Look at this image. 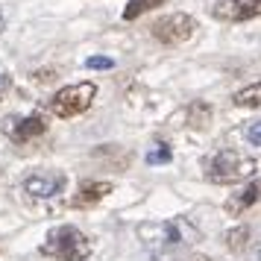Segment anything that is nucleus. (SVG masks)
Segmentation results:
<instances>
[{
    "label": "nucleus",
    "instance_id": "f257e3e1",
    "mask_svg": "<svg viewBox=\"0 0 261 261\" xmlns=\"http://www.w3.org/2000/svg\"><path fill=\"white\" fill-rule=\"evenodd\" d=\"M41 255L56 261H88L91 255V241L85 232H80L76 226L65 223L50 229L44 244H41Z\"/></svg>",
    "mask_w": 261,
    "mask_h": 261
},
{
    "label": "nucleus",
    "instance_id": "f03ea898",
    "mask_svg": "<svg viewBox=\"0 0 261 261\" xmlns=\"http://www.w3.org/2000/svg\"><path fill=\"white\" fill-rule=\"evenodd\" d=\"M255 173V162L244 155L235 147H226V150H217V153L205 162V176L214 185H235V182H244Z\"/></svg>",
    "mask_w": 261,
    "mask_h": 261
},
{
    "label": "nucleus",
    "instance_id": "7ed1b4c3",
    "mask_svg": "<svg viewBox=\"0 0 261 261\" xmlns=\"http://www.w3.org/2000/svg\"><path fill=\"white\" fill-rule=\"evenodd\" d=\"M138 238L147 247H179V244L197 241V229L185 217H173V220H165V223H141Z\"/></svg>",
    "mask_w": 261,
    "mask_h": 261
},
{
    "label": "nucleus",
    "instance_id": "20e7f679",
    "mask_svg": "<svg viewBox=\"0 0 261 261\" xmlns=\"http://www.w3.org/2000/svg\"><path fill=\"white\" fill-rule=\"evenodd\" d=\"M94 97H97V85L94 83L65 85V88H59L56 94L50 97V112H53L56 118H62V120L76 118V115L88 112V106L94 103Z\"/></svg>",
    "mask_w": 261,
    "mask_h": 261
},
{
    "label": "nucleus",
    "instance_id": "39448f33",
    "mask_svg": "<svg viewBox=\"0 0 261 261\" xmlns=\"http://www.w3.org/2000/svg\"><path fill=\"white\" fill-rule=\"evenodd\" d=\"M200 27L197 21L185 12H173V15H165V18H159L153 24V38L159 44H165V47H176L182 41H188L194 33H197Z\"/></svg>",
    "mask_w": 261,
    "mask_h": 261
},
{
    "label": "nucleus",
    "instance_id": "423d86ee",
    "mask_svg": "<svg viewBox=\"0 0 261 261\" xmlns=\"http://www.w3.org/2000/svg\"><path fill=\"white\" fill-rule=\"evenodd\" d=\"M68 185V176L62 170H33L24 179V194H30L33 200H53L59 197Z\"/></svg>",
    "mask_w": 261,
    "mask_h": 261
},
{
    "label": "nucleus",
    "instance_id": "0eeeda50",
    "mask_svg": "<svg viewBox=\"0 0 261 261\" xmlns=\"http://www.w3.org/2000/svg\"><path fill=\"white\" fill-rule=\"evenodd\" d=\"M212 15L226 24H244L252 18H261V0H217Z\"/></svg>",
    "mask_w": 261,
    "mask_h": 261
},
{
    "label": "nucleus",
    "instance_id": "6e6552de",
    "mask_svg": "<svg viewBox=\"0 0 261 261\" xmlns=\"http://www.w3.org/2000/svg\"><path fill=\"white\" fill-rule=\"evenodd\" d=\"M44 132H47V120L38 112L27 115V118H6V123H3V135L15 144H27L38 135H44Z\"/></svg>",
    "mask_w": 261,
    "mask_h": 261
},
{
    "label": "nucleus",
    "instance_id": "1a4fd4ad",
    "mask_svg": "<svg viewBox=\"0 0 261 261\" xmlns=\"http://www.w3.org/2000/svg\"><path fill=\"white\" fill-rule=\"evenodd\" d=\"M112 191H115V185L106 182V179H85V182H80V191L73 194L71 205L73 208H91V205H97L103 197H109Z\"/></svg>",
    "mask_w": 261,
    "mask_h": 261
},
{
    "label": "nucleus",
    "instance_id": "9d476101",
    "mask_svg": "<svg viewBox=\"0 0 261 261\" xmlns=\"http://www.w3.org/2000/svg\"><path fill=\"white\" fill-rule=\"evenodd\" d=\"M258 200H261V179H252V182L244 185L241 191L229 194V200L223 202V212L229 214V217H241V214L247 212V208H252Z\"/></svg>",
    "mask_w": 261,
    "mask_h": 261
},
{
    "label": "nucleus",
    "instance_id": "9b49d317",
    "mask_svg": "<svg viewBox=\"0 0 261 261\" xmlns=\"http://www.w3.org/2000/svg\"><path fill=\"white\" fill-rule=\"evenodd\" d=\"M182 123L188 129H205L212 123V106L205 100H194L188 106L182 109Z\"/></svg>",
    "mask_w": 261,
    "mask_h": 261
},
{
    "label": "nucleus",
    "instance_id": "f8f14e48",
    "mask_svg": "<svg viewBox=\"0 0 261 261\" xmlns=\"http://www.w3.org/2000/svg\"><path fill=\"white\" fill-rule=\"evenodd\" d=\"M232 103L241 109H261V83H252L232 94Z\"/></svg>",
    "mask_w": 261,
    "mask_h": 261
},
{
    "label": "nucleus",
    "instance_id": "ddd939ff",
    "mask_svg": "<svg viewBox=\"0 0 261 261\" xmlns=\"http://www.w3.org/2000/svg\"><path fill=\"white\" fill-rule=\"evenodd\" d=\"M223 241H226V249L229 252H244L249 244V229L247 226H235V229H229L223 235Z\"/></svg>",
    "mask_w": 261,
    "mask_h": 261
},
{
    "label": "nucleus",
    "instance_id": "4468645a",
    "mask_svg": "<svg viewBox=\"0 0 261 261\" xmlns=\"http://www.w3.org/2000/svg\"><path fill=\"white\" fill-rule=\"evenodd\" d=\"M162 3H167V0H129L126 9H123V21H135V18H141L144 12H150Z\"/></svg>",
    "mask_w": 261,
    "mask_h": 261
},
{
    "label": "nucleus",
    "instance_id": "2eb2a0df",
    "mask_svg": "<svg viewBox=\"0 0 261 261\" xmlns=\"http://www.w3.org/2000/svg\"><path fill=\"white\" fill-rule=\"evenodd\" d=\"M170 159H173V150L167 144H155V150L147 153V165H167Z\"/></svg>",
    "mask_w": 261,
    "mask_h": 261
},
{
    "label": "nucleus",
    "instance_id": "dca6fc26",
    "mask_svg": "<svg viewBox=\"0 0 261 261\" xmlns=\"http://www.w3.org/2000/svg\"><path fill=\"white\" fill-rule=\"evenodd\" d=\"M85 68L88 71H112L115 68V59H109V56H88L85 59Z\"/></svg>",
    "mask_w": 261,
    "mask_h": 261
},
{
    "label": "nucleus",
    "instance_id": "f3484780",
    "mask_svg": "<svg viewBox=\"0 0 261 261\" xmlns=\"http://www.w3.org/2000/svg\"><path fill=\"white\" fill-rule=\"evenodd\" d=\"M244 135H247V141L252 144V147H261V120H255V123H249Z\"/></svg>",
    "mask_w": 261,
    "mask_h": 261
},
{
    "label": "nucleus",
    "instance_id": "a211bd4d",
    "mask_svg": "<svg viewBox=\"0 0 261 261\" xmlns=\"http://www.w3.org/2000/svg\"><path fill=\"white\" fill-rule=\"evenodd\" d=\"M3 85H9V76H3V73H0V88H3Z\"/></svg>",
    "mask_w": 261,
    "mask_h": 261
},
{
    "label": "nucleus",
    "instance_id": "6ab92c4d",
    "mask_svg": "<svg viewBox=\"0 0 261 261\" xmlns=\"http://www.w3.org/2000/svg\"><path fill=\"white\" fill-rule=\"evenodd\" d=\"M0 30H3V12H0Z\"/></svg>",
    "mask_w": 261,
    "mask_h": 261
},
{
    "label": "nucleus",
    "instance_id": "aec40b11",
    "mask_svg": "<svg viewBox=\"0 0 261 261\" xmlns=\"http://www.w3.org/2000/svg\"><path fill=\"white\" fill-rule=\"evenodd\" d=\"M194 261H208V258H194Z\"/></svg>",
    "mask_w": 261,
    "mask_h": 261
}]
</instances>
